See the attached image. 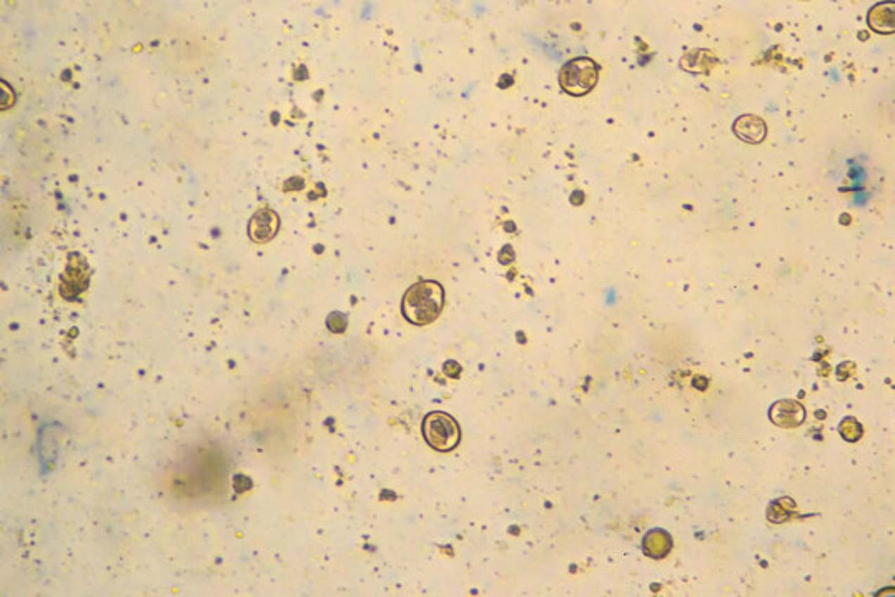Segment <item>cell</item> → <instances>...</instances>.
<instances>
[{
  "label": "cell",
  "mask_w": 895,
  "mask_h": 597,
  "mask_svg": "<svg viewBox=\"0 0 895 597\" xmlns=\"http://www.w3.org/2000/svg\"><path fill=\"white\" fill-rule=\"evenodd\" d=\"M444 307V290L436 281L425 280L413 285L403 298V314L416 326L433 323Z\"/></svg>",
  "instance_id": "1"
},
{
  "label": "cell",
  "mask_w": 895,
  "mask_h": 597,
  "mask_svg": "<svg viewBox=\"0 0 895 597\" xmlns=\"http://www.w3.org/2000/svg\"><path fill=\"white\" fill-rule=\"evenodd\" d=\"M421 430H423L426 443L443 453L454 449L461 441V430L458 423L449 414L442 411L430 413L425 418Z\"/></svg>",
  "instance_id": "2"
},
{
  "label": "cell",
  "mask_w": 895,
  "mask_h": 597,
  "mask_svg": "<svg viewBox=\"0 0 895 597\" xmlns=\"http://www.w3.org/2000/svg\"><path fill=\"white\" fill-rule=\"evenodd\" d=\"M598 82V65L588 57H579L566 63L561 70L562 90L574 97H583L594 89Z\"/></svg>",
  "instance_id": "3"
},
{
  "label": "cell",
  "mask_w": 895,
  "mask_h": 597,
  "mask_svg": "<svg viewBox=\"0 0 895 597\" xmlns=\"http://www.w3.org/2000/svg\"><path fill=\"white\" fill-rule=\"evenodd\" d=\"M280 226L278 215L270 208L258 210L252 220L248 223V235L250 238L257 243H266L276 235Z\"/></svg>",
  "instance_id": "4"
},
{
  "label": "cell",
  "mask_w": 895,
  "mask_h": 597,
  "mask_svg": "<svg viewBox=\"0 0 895 597\" xmlns=\"http://www.w3.org/2000/svg\"><path fill=\"white\" fill-rule=\"evenodd\" d=\"M771 418L775 425L783 428L799 426L806 418V411L799 403L794 401H780L771 409Z\"/></svg>",
  "instance_id": "5"
},
{
  "label": "cell",
  "mask_w": 895,
  "mask_h": 597,
  "mask_svg": "<svg viewBox=\"0 0 895 597\" xmlns=\"http://www.w3.org/2000/svg\"><path fill=\"white\" fill-rule=\"evenodd\" d=\"M734 131L739 139L749 143H759L766 139L767 127L762 118L756 115H744L735 120Z\"/></svg>",
  "instance_id": "6"
},
{
  "label": "cell",
  "mask_w": 895,
  "mask_h": 597,
  "mask_svg": "<svg viewBox=\"0 0 895 597\" xmlns=\"http://www.w3.org/2000/svg\"><path fill=\"white\" fill-rule=\"evenodd\" d=\"M869 24L879 34L894 32V6L892 4H880L869 12Z\"/></svg>",
  "instance_id": "7"
},
{
  "label": "cell",
  "mask_w": 895,
  "mask_h": 597,
  "mask_svg": "<svg viewBox=\"0 0 895 597\" xmlns=\"http://www.w3.org/2000/svg\"><path fill=\"white\" fill-rule=\"evenodd\" d=\"M671 549V537L664 531L654 529L644 537V551L651 558H662L669 553Z\"/></svg>",
  "instance_id": "8"
},
{
  "label": "cell",
  "mask_w": 895,
  "mask_h": 597,
  "mask_svg": "<svg viewBox=\"0 0 895 597\" xmlns=\"http://www.w3.org/2000/svg\"><path fill=\"white\" fill-rule=\"evenodd\" d=\"M839 431H840V435H842L844 439L851 441V443H856L858 437L862 436V426L858 425V423L854 418L844 419V421L840 423Z\"/></svg>",
  "instance_id": "9"
},
{
  "label": "cell",
  "mask_w": 895,
  "mask_h": 597,
  "mask_svg": "<svg viewBox=\"0 0 895 597\" xmlns=\"http://www.w3.org/2000/svg\"><path fill=\"white\" fill-rule=\"evenodd\" d=\"M326 325H328V328L333 333H342L345 331V328H347V318L340 313H333L330 314V318L326 320Z\"/></svg>",
  "instance_id": "10"
},
{
  "label": "cell",
  "mask_w": 895,
  "mask_h": 597,
  "mask_svg": "<svg viewBox=\"0 0 895 597\" xmlns=\"http://www.w3.org/2000/svg\"><path fill=\"white\" fill-rule=\"evenodd\" d=\"M444 373H446L449 378H458L461 373V366L456 361H446L444 363Z\"/></svg>",
  "instance_id": "11"
},
{
  "label": "cell",
  "mask_w": 895,
  "mask_h": 597,
  "mask_svg": "<svg viewBox=\"0 0 895 597\" xmlns=\"http://www.w3.org/2000/svg\"><path fill=\"white\" fill-rule=\"evenodd\" d=\"M513 258H515V252H513L511 247H504L501 252H499V262L501 263H510Z\"/></svg>",
  "instance_id": "12"
},
{
  "label": "cell",
  "mask_w": 895,
  "mask_h": 597,
  "mask_svg": "<svg viewBox=\"0 0 895 597\" xmlns=\"http://www.w3.org/2000/svg\"><path fill=\"white\" fill-rule=\"evenodd\" d=\"M286 190H302L303 188V181L300 179H292L290 181H286L285 185Z\"/></svg>",
  "instance_id": "13"
},
{
  "label": "cell",
  "mask_w": 895,
  "mask_h": 597,
  "mask_svg": "<svg viewBox=\"0 0 895 597\" xmlns=\"http://www.w3.org/2000/svg\"><path fill=\"white\" fill-rule=\"evenodd\" d=\"M511 84H513V77L510 75H503L501 79H499V86H503V89H506V86H510Z\"/></svg>",
  "instance_id": "14"
}]
</instances>
